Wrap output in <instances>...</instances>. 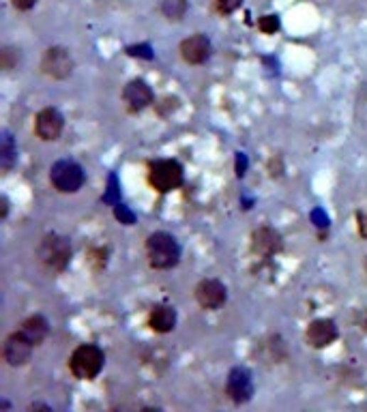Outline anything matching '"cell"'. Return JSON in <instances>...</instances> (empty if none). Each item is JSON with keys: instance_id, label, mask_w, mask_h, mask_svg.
<instances>
[{"instance_id": "obj_16", "label": "cell", "mask_w": 367, "mask_h": 412, "mask_svg": "<svg viewBox=\"0 0 367 412\" xmlns=\"http://www.w3.org/2000/svg\"><path fill=\"white\" fill-rule=\"evenodd\" d=\"M20 331L37 346V344H41V342L48 337V322H46V318H41V316H33V318H28V320L22 322Z\"/></svg>"}, {"instance_id": "obj_1", "label": "cell", "mask_w": 367, "mask_h": 412, "mask_svg": "<svg viewBox=\"0 0 367 412\" xmlns=\"http://www.w3.org/2000/svg\"><path fill=\"white\" fill-rule=\"evenodd\" d=\"M181 249L172 234L155 232L147 238V258L153 268H172L179 262Z\"/></svg>"}, {"instance_id": "obj_9", "label": "cell", "mask_w": 367, "mask_h": 412, "mask_svg": "<svg viewBox=\"0 0 367 412\" xmlns=\"http://www.w3.org/2000/svg\"><path fill=\"white\" fill-rule=\"evenodd\" d=\"M63 131V116L58 110L54 107H46L37 114L35 118V133L41 137L43 142H50V140H56Z\"/></svg>"}, {"instance_id": "obj_6", "label": "cell", "mask_w": 367, "mask_h": 412, "mask_svg": "<svg viewBox=\"0 0 367 412\" xmlns=\"http://www.w3.org/2000/svg\"><path fill=\"white\" fill-rule=\"evenodd\" d=\"M41 69L46 75L63 80L73 71V56L65 48H50L41 58Z\"/></svg>"}, {"instance_id": "obj_14", "label": "cell", "mask_w": 367, "mask_h": 412, "mask_svg": "<svg viewBox=\"0 0 367 412\" xmlns=\"http://www.w3.org/2000/svg\"><path fill=\"white\" fill-rule=\"evenodd\" d=\"M254 393V386H252V378L245 369H234L228 378V395L240 403V401H248Z\"/></svg>"}, {"instance_id": "obj_4", "label": "cell", "mask_w": 367, "mask_h": 412, "mask_svg": "<svg viewBox=\"0 0 367 412\" xmlns=\"http://www.w3.org/2000/svg\"><path fill=\"white\" fill-rule=\"evenodd\" d=\"M149 183H151L153 189H157L161 194H168V191L181 187V183H183V168H181V164L172 162V159L155 162L149 168Z\"/></svg>"}, {"instance_id": "obj_13", "label": "cell", "mask_w": 367, "mask_h": 412, "mask_svg": "<svg viewBox=\"0 0 367 412\" xmlns=\"http://www.w3.org/2000/svg\"><path fill=\"white\" fill-rule=\"evenodd\" d=\"M252 249L258 255H275L282 249V236L273 228H260L252 236Z\"/></svg>"}, {"instance_id": "obj_19", "label": "cell", "mask_w": 367, "mask_h": 412, "mask_svg": "<svg viewBox=\"0 0 367 412\" xmlns=\"http://www.w3.org/2000/svg\"><path fill=\"white\" fill-rule=\"evenodd\" d=\"M258 28L265 33V35H275L280 31V20L277 16H262L260 22H258Z\"/></svg>"}, {"instance_id": "obj_8", "label": "cell", "mask_w": 367, "mask_h": 412, "mask_svg": "<svg viewBox=\"0 0 367 412\" xmlns=\"http://www.w3.org/2000/svg\"><path fill=\"white\" fill-rule=\"evenodd\" d=\"M225 286L217 280H202L196 286V301L204 310H219L225 303Z\"/></svg>"}, {"instance_id": "obj_2", "label": "cell", "mask_w": 367, "mask_h": 412, "mask_svg": "<svg viewBox=\"0 0 367 412\" xmlns=\"http://www.w3.org/2000/svg\"><path fill=\"white\" fill-rule=\"evenodd\" d=\"M103 367V352L92 344H82L69 359V369L80 380H92Z\"/></svg>"}, {"instance_id": "obj_15", "label": "cell", "mask_w": 367, "mask_h": 412, "mask_svg": "<svg viewBox=\"0 0 367 412\" xmlns=\"http://www.w3.org/2000/svg\"><path fill=\"white\" fill-rule=\"evenodd\" d=\"M176 324V312L170 305H157L149 316V327L155 333H170Z\"/></svg>"}, {"instance_id": "obj_18", "label": "cell", "mask_w": 367, "mask_h": 412, "mask_svg": "<svg viewBox=\"0 0 367 412\" xmlns=\"http://www.w3.org/2000/svg\"><path fill=\"white\" fill-rule=\"evenodd\" d=\"M161 9L170 20H181L187 11V3L185 0H164Z\"/></svg>"}, {"instance_id": "obj_11", "label": "cell", "mask_w": 367, "mask_h": 412, "mask_svg": "<svg viewBox=\"0 0 367 412\" xmlns=\"http://www.w3.org/2000/svg\"><path fill=\"white\" fill-rule=\"evenodd\" d=\"M122 99H125L132 112H140L153 103V90L144 80H134L125 86V90H122Z\"/></svg>"}, {"instance_id": "obj_22", "label": "cell", "mask_w": 367, "mask_h": 412, "mask_svg": "<svg viewBox=\"0 0 367 412\" xmlns=\"http://www.w3.org/2000/svg\"><path fill=\"white\" fill-rule=\"evenodd\" d=\"M358 234L363 238H367V213H358Z\"/></svg>"}, {"instance_id": "obj_5", "label": "cell", "mask_w": 367, "mask_h": 412, "mask_svg": "<svg viewBox=\"0 0 367 412\" xmlns=\"http://www.w3.org/2000/svg\"><path fill=\"white\" fill-rule=\"evenodd\" d=\"M50 181L56 191L60 194H75L84 185V170L69 159L56 162L50 172Z\"/></svg>"}, {"instance_id": "obj_7", "label": "cell", "mask_w": 367, "mask_h": 412, "mask_svg": "<svg viewBox=\"0 0 367 412\" xmlns=\"http://www.w3.org/2000/svg\"><path fill=\"white\" fill-rule=\"evenodd\" d=\"M33 348H35V344H33L22 331H18V333H11V335L5 339L3 356H5V361H7L11 367H20V365H24V363L31 361Z\"/></svg>"}, {"instance_id": "obj_20", "label": "cell", "mask_w": 367, "mask_h": 412, "mask_svg": "<svg viewBox=\"0 0 367 412\" xmlns=\"http://www.w3.org/2000/svg\"><path fill=\"white\" fill-rule=\"evenodd\" d=\"M240 5H243V0H215V7H217V11H219V14H223V16L234 14Z\"/></svg>"}, {"instance_id": "obj_3", "label": "cell", "mask_w": 367, "mask_h": 412, "mask_svg": "<svg viewBox=\"0 0 367 412\" xmlns=\"http://www.w3.org/2000/svg\"><path fill=\"white\" fill-rule=\"evenodd\" d=\"M39 260L46 268L50 270H65L69 260H71V245L65 236H58V234H50L41 241L39 245Z\"/></svg>"}, {"instance_id": "obj_21", "label": "cell", "mask_w": 367, "mask_h": 412, "mask_svg": "<svg viewBox=\"0 0 367 412\" xmlns=\"http://www.w3.org/2000/svg\"><path fill=\"white\" fill-rule=\"evenodd\" d=\"M14 3V7L16 9H20V11H28V9H33L35 5H37V0H11Z\"/></svg>"}, {"instance_id": "obj_10", "label": "cell", "mask_w": 367, "mask_h": 412, "mask_svg": "<svg viewBox=\"0 0 367 412\" xmlns=\"http://www.w3.org/2000/svg\"><path fill=\"white\" fill-rule=\"evenodd\" d=\"M305 339H307V344L314 346V348H326V346H331V344L337 339V327H335L333 320H326V318L314 320V322L307 327Z\"/></svg>"}, {"instance_id": "obj_17", "label": "cell", "mask_w": 367, "mask_h": 412, "mask_svg": "<svg viewBox=\"0 0 367 412\" xmlns=\"http://www.w3.org/2000/svg\"><path fill=\"white\" fill-rule=\"evenodd\" d=\"M16 155H18V149H16V144L11 140V135L5 133L3 147H0V164H3V170H9L16 164Z\"/></svg>"}, {"instance_id": "obj_12", "label": "cell", "mask_w": 367, "mask_h": 412, "mask_svg": "<svg viewBox=\"0 0 367 412\" xmlns=\"http://www.w3.org/2000/svg\"><path fill=\"white\" fill-rule=\"evenodd\" d=\"M181 56L189 65H202L211 56V41L204 35H193L181 43Z\"/></svg>"}]
</instances>
